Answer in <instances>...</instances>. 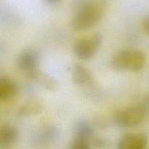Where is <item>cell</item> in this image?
I'll use <instances>...</instances> for the list:
<instances>
[{
	"label": "cell",
	"mask_w": 149,
	"mask_h": 149,
	"mask_svg": "<svg viewBox=\"0 0 149 149\" xmlns=\"http://www.w3.org/2000/svg\"><path fill=\"white\" fill-rule=\"evenodd\" d=\"M28 76L31 79L34 81L45 90L51 92H55L59 90V81L55 77L43 72L42 70L39 69V68L29 74Z\"/></svg>",
	"instance_id": "ba28073f"
},
{
	"label": "cell",
	"mask_w": 149,
	"mask_h": 149,
	"mask_svg": "<svg viewBox=\"0 0 149 149\" xmlns=\"http://www.w3.org/2000/svg\"><path fill=\"white\" fill-rule=\"evenodd\" d=\"M142 26L144 33L149 36V15L146 16L143 18L142 23Z\"/></svg>",
	"instance_id": "e0dca14e"
},
{
	"label": "cell",
	"mask_w": 149,
	"mask_h": 149,
	"mask_svg": "<svg viewBox=\"0 0 149 149\" xmlns=\"http://www.w3.org/2000/svg\"><path fill=\"white\" fill-rule=\"evenodd\" d=\"M19 136L18 130L13 125H6L0 129V147L8 148L17 141Z\"/></svg>",
	"instance_id": "8fae6325"
},
{
	"label": "cell",
	"mask_w": 149,
	"mask_h": 149,
	"mask_svg": "<svg viewBox=\"0 0 149 149\" xmlns=\"http://www.w3.org/2000/svg\"><path fill=\"white\" fill-rule=\"evenodd\" d=\"M146 56L138 49H128L119 51L111 58V65L118 71L139 72L144 68Z\"/></svg>",
	"instance_id": "7a4b0ae2"
},
{
	"label": "cell",
	"mask_w": 149,
	"mask_h": 149,
	"mask_svg": "<svg viewBox=\"0 0 149 149\" xmlns=\"http://www.w3.org/2000/svg\"><path fill=\"white\" fill-rule=\"evenodd\" d=\"M148 136L144 132L128 133L122 136L117 143L118 149H144L147 146Z\"/></svg>",
	"instance_id": "5b68a950"
},
{
	"label": "cell",
	"mask_w": 149,
	"mask_h": 149,
	"mask_svg": "<svg viewBox=\"0 0 149 149\" xmlns=\"http://www.w3.org/2000/svg\"><path fill=\"white\" fill-rule=\"evenodd\" d=\"M103 43V36L97 33L88 38H84L75 42L73 47L74 55L81 61L91 59L98 52Z\"/></svg>",
	"instance_id": "277c9868"
},
{
	"label": "cell",
	"mask_w": 149,
	"mask_h": 149,
	"mask_svg": "<svg viewBox=\"0 0 149 149\" xmlns=\"http://www.w3.org/2000/svg\"><path fill=\"white\" fill-rule=\"evenodd\" d=\"M59 137V129L56 126L47 125L42 127L35 132L33 138L35 142L40 145H49L58 141Z\"/></svg>",
	"instance_id": "52a82bcc"
},
{
	"label": "cell",
	"mask_w": 149,
	"mask_h": 149,
	"mask_svg": "<svg viewBox=\"0 0 149 149\" xmlns=\"http://www.w3.org/2000/svg\"><path fill=\"white\" fill-rule=\"evenodd\" d=\"M73 133L74 138H81L91 142V140L95 136L94 127L87 121H80L74 126Z\"/></svg>",
	"instance_id": "7c38bea8"
},
{
	"label": "cell",
	"mask_w": 149,
	"mask_h": 149,
	"mask_svg": "<svg viewBox=\"0 0 149 149\" xmlns=\"http://www.w3.org/2000/svg\"><path fill=\"white\" fill-rule=\"evenodd\" d=\"M71 149H90L91 144L90 142L86 140L78 138H74L70 145Z\"/></svg>",
	"instance_id": "5bb4252c"
},
{
	"label": "cell",
	"mask_w": 149,
	"mask_h": 149,
	"mask_svg": "<svg viewBox=\"0 0 149 149\" xmlns=\"http://www.w3.org/2000/svg\"><path fill=\"white\" fill-rule=\"evenodd\" d=\"M71 77L75 84L79 86H90L93 84V77L91 72L81 64L76 63L71 67Z\"/></svg>",
	"instance_id": "9c48e42d"
},
{
	"label": "cell",
	"mask_w": 149,
	"mask_h": 149,
	"mask_svg": "<svg viewBox=\"0 0 149 149\" xmlns=\"http://www.w3.org/2000/svg\"><path fill=\"white\" fill-rule=\"evenodd\" d=\"M140 104V106L143 109V110L145 111L146 114L149 115V95H146L141 101L138 103Z\"/></svg>",
	"instance_id": "2e32d148"
},
{
	"label": "cell",
	"mask_w": 149,
	"mask_h": 149,
	"mask_svg": "<svg viewBox=\"0 0 149 149\" xmlns=\"http://www.w3.org/2000/svg\"><path fill=\"white\" fill-rule=\"evenodd\" d=\"M39 55L33 50L23 51L19 55L17 59L18 68L27 75L39 68Z\"/></svg>",
	"instance_id": "8992f818"
},
{
	"label": "cell",
	"mask_w": 149,
	"mask_h": 149,
	"mask_svg": "<svg viewBox=\"0 0 149 149\" xmlns=\"http://www.w3.org/2000/svg\"><path fill=\"white\" fill-rule=\"evenodd\" d=\"M43 110V105L36 100H31L19 108L17 115L19 117H28L40 113Z\"/></svg>",
	"instance_id": "4fadbf2b"
},
{
	"label": "cell",
	"mask_w": 149,
	"mask_h": 149,
	"mask_svg": "<svg viewBox=\"0 0 149 149\" xmlns=\"http://www.w3.org/2000/svg\"><path fill=\"white\" fill-rule=\"evenodd\" d=\"M108 6L109 0H74L71 28L76 31L92 29L101 21Z\"/></svg>",
	"instance_id": "6da1fadb"
},
{
	"label": "cell",
	"mask_w": 149,
	"mask_h": 149,
	"mask_svg": "<svg viewBox=\"0 0 149 149\" xmlns=\"http://www.w3.org/2000/svg\"><path fill=\"white\" fill-rule=\"evenodd\" d=\"M18 93L17 84L7 76L0 78V101L7 102L13 100Z\"/></svg>",
	"instance_id": "30bf717a"
},
{
	"label": "cell",
	"mask_w": 149,
	"mask_h": 149,
	"mask_svg": "<svg viewBox=\"0 0 149 149\" xmlns=\"http://www.w3.org/2000/svg\"><path fill=\"white\" fill-rule=\"evenodd\" d=\"M61 0H45V1L46 3L49 4H58L61 1Z\"/></svg>",
	"instance_id": "ac0fdd59"
},
{
	"label": "cell",
	"mask_w": 149,
	"mask_h": 149,
	"mask_svg": "<svg viewBox=\"0 0 149 149\" xmlns=\"http://www.w3.org/2000/svg\"><path fill=\"white\" fill-rule=\"evenodd\" d=\"M90 143L93 144L94 146L97 147V148H106L108 143L106 140L103 139V138L94 136L91 140Z\"/></svg>",
	"instance_id": "9a60e30c"
},
{
	"label": "cell",
	"mask_w": 149,
	"mask_h": 149,
	"mask_svg": "<svg viewBox=\"0 0 149 149\" xmlns=\"http://www.w3.org/2000/svg\"><path fill=\"white\" fill-rule=\"evenodd\" d=\"M145 111L139 103L116 111L113 114V121L122 128H132L141 125L147 117Z\"/></svg>",
	"instance_id": "3957f363"
}]
</instances>
